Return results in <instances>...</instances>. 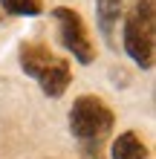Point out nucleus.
I'll use <instances>...</instances> for the list:
<instances>
[{"mask_svg":"<svg viewBox=\"0 0 156 159\" xmlns=\"http://www.w3.org/2000/svg\"><path fill=\"white\" fill-rule=\"evenodd\" d=\"M122 43L130 61L142 70L153 67L156 55V0H133L122 17Z\"/></svg>","mask_w":156,"mask_h":159,"instance_id":"nucleus-1","label":"nucleus"},{"mask_svg":"<svg viewBox=\"0 0 156 159\" xmlns=\"http://www.w3.org/2000/svg\"><path fill=\"white\" fill-rule=\"evenodd\" d=\"M20 70L26 72L29 78L38 81V87L43 90V96L49 98H61L67 93L69 81H72V72H69V61L55 55L47 43L41 41H29V43H20Z\"/></svg>","mask_w":156,"mask_h":159,"instance_id":"nucleus-2","label":"nucleus"},{"mask_svg":"<svg viewBox=\"0 0 156 159\" xmlns=\"http://www.w3.org/2000/svg\"><path fill=\"white\" fill-rule=\"evenodd\" d=\"M116 125V113L98 96H78L69 107V133L84 142H104Z\"/></svg>","mask_w":156,"mask_h":159,"instance_id":"nucleus-3","label":"nucleus"},{"mask_svg":"<svg viewBox=\"0 0 156 159\" xmlns=\"http://www.w3.org/2000/svg\"><path fill=\"white\" fill-rule=\"evenodd\" d=\"M52 17H55V23H58V38L64 43V49L78 64H84V67L93 64L96 61V46H93V38H90V32H87L84 17H81L75 9H69V6H55Z\"/></svg>","mask_w":156,"mask_h":159,"instance_id":"nucleus-4","label":"nucleus"},{"mask_svg":"<svg viewBox=\"0 0 156 159\" xmlns=\"http://www.w3.org/2000/svg\"><path fill=\"white\" fill-rule=\"evenodd\" d=\"M110 159H150V151L139 139V133L124 130V133H118L113 139V145H110Z\"/></svg>","mask_w":156,"mask_h":159,"instance_id":"nucleus-5","label":"nucleus"},{"mask_svg":"<svg viewBox=\"0 0 156 159\" xmlns=\"http://www.w3.org/2000/svg\"><path fill=\"white\" fill-rule=\"evenodd\" d=\"M124 9H127V0H96V20L107 41H113V32L118 20L124 17Z\"/></svg>","mask_w":156,"mask_h":159,"instance_id":"nucleus-6","label":"nucleus"},{"mask_svg":"<svg viewBox=\"0 0 156 159\" xmlns=\"http://www.w3.org/2000/svg\"><path fill=\"white\" fill-rule=\"evenodd\" d=\"M0 12L15 17H38L43 12L41 0H0Z\"/></svg>","mask_w":156,"mask_h":159,"instance_id":"nucleus-7","label":"nucleus"},{"mask_svg":"<svg viewBox=\"0 0 156 159\" xmlns=\"http://www.w3.org/2000/svg\"><path fill=\"white\" fill-rule=\"evenodd\" d=\"M81 159H107L101 142H84L81 145Z\"/></svg>","mask_w":156,"mask_h":159,"instance_id":"nucleus-8","label":"nucleus"},{"mask_svg":"<svg viewBox=\"0 0 156 159\" xmlns=\"http://www.w3.org/2000/svg\"><path fill=\"white\" fill-rule=\"evenodd\" d=\"M0 20H3V12H0Z\"/></svg>","mask_w":156,"mask_h":159,"instance_id":"nucleus-9","label":"nucleus"}]
</instances>
